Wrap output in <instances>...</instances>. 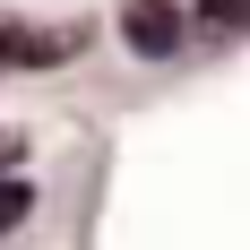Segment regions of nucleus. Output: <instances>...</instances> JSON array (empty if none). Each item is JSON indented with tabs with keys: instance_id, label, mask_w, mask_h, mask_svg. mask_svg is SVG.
<instances>
[{
	"instance_id": "nucleus-1",
	"label": "nucleus",
	"mask_w": 250,
	"mask_h": 250,
	"mask_svg": "<svg viewBox=\"0 0 250 250\" xmlns=\"http://www.w3.org/2000/svg\"><path fill=\"white\" fill-rule=\"evenodd\" d=\"M121 43L138 52V61H173L181 52V9L173 0H129L121 9Z\"/></svg>"
},
{
	"instance_id": "nucleus-2",
	"label": "nucleus",
	"mask_w": 250,
	"mask_h": 250,
	"mask_svg": "<svg viewBox=\"0 0 250 250\" xmlns=\"http://www.w3.org/2000/svg\"><path fill=\"white\" fill-rule=\"evenodd\" d=\"M61 35H35V26H0V69H43V61H61Z\"/></svg>"
},
{
	"instance_id": "nucleus-3",
	"label": "nucleus",
	"mask_w": 250,
	"mask_h": 250,
	"mask_svg": "<svg viewBox=\"0 0 250 250\" xmlns=\"http://www.w3.org/2000/svg\"><path fill=\"white\" fill-rule=\"evenodd\" d=\"M26 207H35V190H26L18 173H0V233H18V225H26Z\"/></svg>"
},
{
	"instance_id": "nucleus-4",
	"label": "nucleus",
	"mask_w": 250,
	"mask_h": 250,
	"mask_svg": "<svg viewBox=\"0 0 250 250\" xmlns=\"http://www.w3.org/2000/svg\"><path fill=\"white\" fill-rule=\"evenodd\" d=\"M207 18L216 26H250V0H207Z\"/></svg>"
},
{
	"instance_id": "nucleus-5",
	"label": "nucleus",
	"mask_w": 250,
	"mask_h": 250,
	"mask_svg": "<svg viewBox=\"0 0 250 250\" xmlns=\"http://www.w3.org/2000/svg\"><path fill=\"white\" fill-rule=\"evenodd\" d=\"M9 164H18V129H0V173H9Z\"/></svg>"
}]
</instances>
